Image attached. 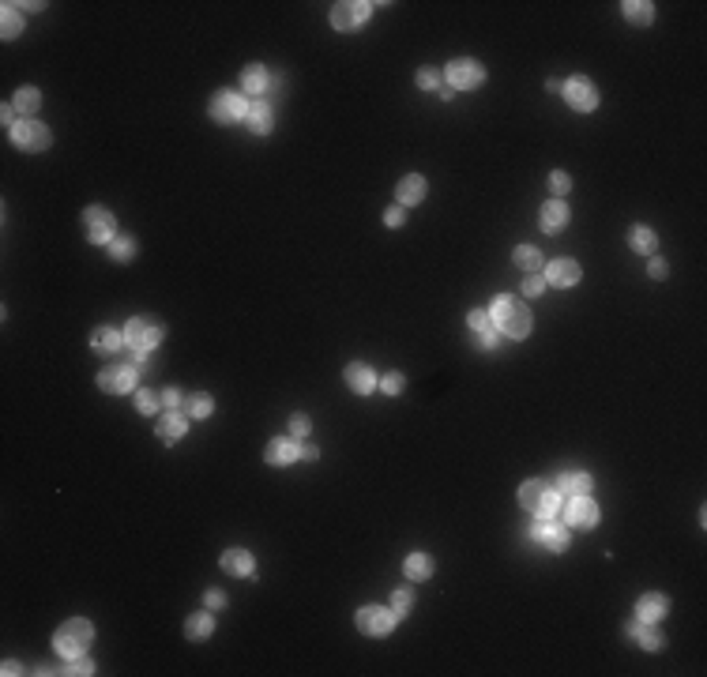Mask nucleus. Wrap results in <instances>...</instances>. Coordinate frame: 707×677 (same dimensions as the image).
<instances>
[{"instance_id":"1","label":"nucleus","mask_w":707,"mask_h":677,"mask_svg":"<svg viewBox=\"0 0 707 677\" xmlns=\"http://www.w3.org/2000/svg\"><path fill=\"white\" fill-rule=\"evenodd\" d=\"M489 316H493L497 331H504L508 338H523L530 331V316H527V309L516 298H497L493 309H489Z\"/></svg>"},{"instance_id":"2","label":"nucleus","mask_w":707,"mask_h":677,"mask_svg":"<svg viewBox=\"0 0 707 677\" xmlns=\"http://www.w3.org/2000/svg\"><path fill=\"white\" fill-rule=\"evenodd\" d=\"M91 636H94L91 621H83V617L64 621V625L57 628V651L64 654V659H83V651H87V643H91Z\"/></svg>"},{"instance_id":"3","label":"nucleus","mask_w":707,"mask_h":677,"mask_svg":"<svg viewBox=\"0 0 707 677\" xmlns=\"http://www.w3.org/2000/svg\"><path fill=\"white\" fill-rule=\"evenodd\" d=\"M519 500H523V508L535 512V516H553L557 505H561V493H557V489H549L546 482H523Z\"/></svg>"},{"instance_id":"4","label":"nucleus","mask_w":707,"mask_h":677,"mask_svg":"<svg viewBox=\"0 0 707 677\" xmlns=\"http://www.w3.org/2000/svg\"><path fill=\"white\" fill-rule=\"evenodd\" d=\"M125 343L136 346V350H155L162 343V324L158 320H147V316H132L125 327Z\"/></svg>"},{"instance_id":"5","label":"nucleus","mask_w":707,"mask_h":677,"mask_svg":"<svg viewBox=\"0 0 707 677\" xmlns=\"http://www.w3.org/2000/svg\"><path fill=\"white\" fill-rule=\"evenodd\" d=\"M211 117L215 121H222V125H234V121H245L248 117V102L241 94H234V91H219L211 98Z\"/></svg>"},{"instance_id":"6","label":"nucleus","mask_w":707,"mask_h":677,"mask_svg":"<svg viewBox=\"0 0 707 677\" xmlns=\"http://www.w3.org/2000/svg\"><path fill=\"white\" fill-rule=\"evenodd\" d=\"M485 80V68L478 61H452L448 64V87L452 91H474V87H482Z\"/></svg>"},{"instance_id":"7","label":"nucleus","mask_w":707,"mask_h":677,"mask_svg":"<svg viewBox=\"0 0 707 677\" xmlns=\"http://www.w3.org/2000/svg\"><path fill=\"white\" fill-rule=\"evenodd\" d=\"M83 230L94 245H110L113 241V215L106 207H87L83 211Z\"/></svg>"},{"instance_id":"8","label":"nucleus","mask_w":707,"mask_h":677,"mask_svg":"<svg viewBox=\"0 0 707 677\" xmlns=\"http://www.w3.org/2000/svg\"><path fill=\"white\" fill-rule=\"evenodd\" d=\"M12 144L19 151H46L49 147V128L38 121H19L12 125Z\"/></svg>"},{"instance_id":"9","label":"nucleus","mask_w":707,"mask_h":677,"mask_svg":"<svg viewBox=\"0 0 707 677\" xmlns=\"http://www.w3.org/2000/svg\"><path fill=\"white\" fill-rule=\"evenodd\" d=\"M357 628L365 636H388L395 628V609H380V606H365L357 609Z\"/></svg>"},{"instance_id":"10","label":"nucleus","mask_w":707,"mask_h":677,"mask_svg":"<svg viewBox=\"0 0 707 677\" xmlns=\"http://www.w3.org/2000/svg\"><path fill=\"white\" fill-rule=\"evenodd\" d=\"M369 19V4L365 0H343V4L331 8V27L335 30H354Z\"/></svg>"},{"instance_id":"11","label":"nucleus","mask_w":707,"mask_h":677,"mask_svg":"<svg viewBox=\"0 0 707 677\" xmlns=\"http://www.w3.org/2000/svg\"><path fill=\"white\" fill-rule=\"evenodd\" d=\"M561 91H564V102H568L572 109H580V113H587V109L598 106L594 87H591V80H583V75H572V80L561 87Z\"/></svg>"},{"instance_id":"12","label":"nucleus","mask_w":707,"mask_h":677,"mask_svg":"<svg viewBox=\"0 0 707 677\" xmlns=\"http://www.w3.org/2000/svg\"><path fill=\"white\" fill-rule=\"evenodd\" d=\"M535 538L546 545V550H553V553L568 550V531H564L561 523H553V516H538V523H535Z\"/></svg>"},{"instance_id":"13","label":"nucleus","mask_w":707,"mask_h":677,"mask_svg":"<svg viewBox=\"0 0 707 677\" xmlns=\"http://www.w3.org/2000/svg\"><path fill=\"white\" fill-rule=\"evenodd\" d=\"M136 384V369L132 365H110V369H102V373H98V388H102V391H113V396H117V391H128V388H132Z\"/></svg>"},{"instance_id":"14","label":"nucleus","mask_w":707,"mask_h":677,"mask_svg":"<svg viewBox=\"0 0 707 677\" xmlns=\"http://www.w3.org/2000/svg\"><path fill=\"white\" fill-rule=\"evenodd\" d=\"M564 519H568L572 527H594V523H598V508H594V500H587V497H572V505H568V512H564Z\"/></svg>"},{"instance_id":"15","label":"nucleus","mask_w":707,"mask_h":677,"mask_svg":"<svg viewBox=\"0 0 707 677\" xmlns=\"http://www.w3.org/2000/svg\"><path fill=\"white\" fill-rule=\"evenodd\" d=\"M546 279L553 286H575V282H580V264H575V260H553L546 267Z\"/></svg>"},{"instance_id":"16","label":"nucleus","mask_w":707,"mask_h":677,"mask_svg":"<svg viewBox=\"0 0 707 677\" xmlns=\"http://www.w3.org/2000/svg\"><path fill=\"white\" fill-rule=\"evenodd\" d=\"M466 324H471V331L478 335V346H485V350H489V346L497 343V327H493V316H489L485 309H474V312H471V320H466Z\"/></svg>"},{"instance_id":"17","label":"nucleus","mask_w":707,"mask_h":677,"mask_svg":"<svg viewBox=\"0 0 707 677\" xmlns=\"http://www.w3.org/2000/svg\"><path fill=\"white\" fill-rule=\"evenodd\" d=\"M346 384H350L357 396H369V391L376 388V377H373V369H369V365L354 362V365H346Z\"/></svg>"},{"instance_id":"18","label":"nucleus","mask_w":707,"mask_h":677,"mask_svg":"<svg viewBox=\"0 0 707 677\" xmlns=\"http://www.w3.org/2000/svg\"><path fill=\"white\" fill-rule=\"evenodd\" d=\"M91 346L98 354H117V350H125V335L113 331V327H98L91 335Z\"/></svg>"},{"instance_id":"19","label":"nucleus","mask_w":707,"mask_h":677,"mask_svg":"<svg viewBox=\"0 0 707 677\" xmlns=\"http://www.w3.org/2000/svg\"><path fill=\"white\" fill-rule=\"evenodd\" d=\"M564 222H568V207H564L561 200H549L546 207H542V230L546 234L564 230Z\"/></svg>"},{"instance_id":"20","label":"nucleus","mask_w":707,"mask_h":677,"mask_svg":"<svg viewBox=\"0 0 707 677\" xmlns=\"http://www.w3.org/2000/svg\"><path fill=\"white\" fill-rule=\"evenodd\" d=\"M293 460H298V444L286 441V436H279V441L267 444V463H271V467H286V463H293Z\"/></svg>"},{"instance_id":"21","label":"nucleus","mask_w":707,"mask_h":677,"mask_svg":"<svg viewBox=\"0 0 707 677\" xmlns=\"http://www.w3.org/2000/svg\"><path fill=\"white\" fill-rule=\"evenodd\" d=\"M666 595H644L639 598V606H636V617L644 621V625H651V621H658L662 614H666Z\"/></svg>"},{"instance_id":"22","label":"nucleus","mask_w":707,"mask_h":677,"mask_svg":"<svg viewBox=\"0 0 707 677\" xmlns=\"http://www.w3.org/2000/svg\"><path fill=\"white\" fill-rule=\"evenodd\" d=\"M587 489H591V478H587L583 471H568L557 478V493H568V497H583Z\"/></svg>"},{"instance_id":"23","label":"nucleus","mask_w":707,"mask_h":677,"mask_svg":"<svg viewBox=\"0 0 707 677\" xmlns=\"http://www.w3.org/2000/svg\"><path fill=\"white\" fill-rule=\"evenodd\" d=\"M222 569L230 576H248L253 572V557H248V550H226L222 553Z\"/></svg>"},{"instance_id":"24","label":"nucleus","mask_w":707,"mask_h":677,"mask_svg":"<svg viewBox=\"0 0 707 677\" xmlns=\"http://www.w3.org/2000/svg\"><path fill=\"white\" fill-rule=\"evenodd\" d=\"M399 203H418L421 196H426V177H418V173H410V177L399 181Z\"/></svg>"},{"instance_id":"25","label":"nucleus","mask_w":707,"mask_h":677,"mask_svg":"<svg viewBox=\"0 0 707 677\" xmlns=\"http://www.w3.org/2000/svg\"><path fill=\"white\" fill-rule=\"evenodd\" d=\"M625 19H632L636 27H647L651 19H655V8H651L647 0H628V4H625Z\"/></svg>"},{"instance_id":"26","label":"nucleus","mask_w":707,"mask_h":677,"mask_svg":"<svg viewBox=\"0 0 707 677\" xmlns=\"http://www.w3.org/2000/svg\"><path fill=\"white\" fill-rule=\"evenodd\" d=\"M245 121H248V128H253V132L264 136V132H271V109H267L264 102L248 106V117H245Z\"/></svg>"},{"instance_id":"27","label":"nucleus","mask_w":707,"mask_h":677,"mask_svg":"<svg viewBox=\"0 0 707 677\" xmlns=\"http://www.w3.org/2000/svg\"><path fill=\"white\" fill-rule=\"evenodd\" d=\"M158 436H162L166 444L181 441V436H184V418H181V414H166V418H162V425H158Z\"/></svg>"},{"instance_id":"28","label":"nucleus","mask_w":707,"mask_h":677,"mask_svg":"<svg viewBox=\"0 0 707 677\" xmlns=\"http://www.w3.org/2000/svg\"><path fill=\"white\" fill-rule=\"evenodd\" d=\"M211 617L208 614H192L189 621H184V632H189V640H208L211 636Z\"/></svg>"},{"instance_id":"29","label":"nucleus","mask_w":707,"mask_h":677,"mask_svg":"<svg viewBox=\"0 0 707 677\" xmlns=\"http://www.w3.org/2000/svg\"><path fill=\"white\" fill-rule=\"evenodd\" d=\"M516 264L523 267V271H530V275H538V267H542V253L535 245H519L516 248Z\"/></svg>"},{"instance_id":"30","label":"nucleus","mask_w":707,"mask_h":677,"mask_svg":"<svg viewBox=\"0 0 707 677\" xmlns=\"http://www.w3.org/2000/svg\"><path fill=\"white\" fill-rule=\"evenodd\" d=\"M628 245H632L636 253H655V230H647V226H632Z\"/></svg>"},{"instance_id":"31","label":"nucleus","mask_w":707,"mask_h":677,"mask_svg":"<svg viewBox=\"0 0 707 677\" xmlns=\"http://www.w3.org/2000/svg\"><path fill=\"white\" fill-rule=\"evenodd\" d=\"M267 83H271V80H267V72L260 68V64H253V68H245V75H241V87H245L248 94H260Z\"/></svg>"},{"instance_id":"32","label":"nucleus","mask_w":707,"mask_h":677,"mask_svg":"<svg viewBox=\"0 0 707 677\" xmlns=\"http://www.w3.org/2000/svg\"><path fill=\"white\" fill-rule=\"evenodd\" d=\"M407 576H410V580H429V576H433V561H429L426 553L407 557Z\"/></svg>"},{"instance_id":"33","label":"nucleus","mask_w":707,"mask_h":677,"mask_svg":"<svg viewBox=\"0 0 707 677\" xmlns=\"http://www.w3.org/2000/svg\"><path fill=\"white\" fill-rule=\"evenodd\" d=\"M38 106H42V94L34 91V87H19L15 91V109L19 113H38Z\"/></svg>"},{"instance_id":"34","label":"nucleus","mask_w":707,"mask_h":677,"mask_svg":"<svg viewBox=\"0 0 707 677\" xmlns=\"http://www.w3.org/2000/svg\"><path fill=\"white\" fill-rule=\"evenodd\" d=\"M0 30H4V38H15L19 30H23V15L15 12V4H4V19H0Z\"/></svg>"},{"instance_id":"35","label":"nucleus","mask_w":707,"mask_h":677,"mask_svg":"<svg viewBox=\"0 0 707 677\" xmlns=\"http://www.w3.org/2000/svg\"><path fill=\"white\" fill-rule=\"evenodd\" d=\"M110 256L121 260V264H125V260H132L136 256V241H132V237H113V241H110Z\"/></svg>"},{"instance_id":"36","label":"nucleus","mask_w":707,"mask_h":677,"mask_svg":"<svg viewBox=\"0 0 707 677\" xmlns=\"http://www.w3.org/2000/svg\"><path fill=\"white\" fill-rule=\"evenodd\" d=\"M184 410H189L192 418H208V414L215 410V403H211V396H192L189 403H184Z\"/></svg>"},{"instance_id":"37","label":"nucleus","mask_w":707,"mask_h":677,"mask_svg":"<svg viewBox=\"0 0 707 677\" xmlns=\"http://www.w3.org/2000/svg\"><path fill=\"white\" fill-rule=\"evenodd\" d=\"M158 403H162V396H155V391H136V410L139 414H155Z\"/></svg>"},{"instance_id":"38","label":"nucleus","mask_w":707,"mask_h":677,"mask_svg":"<svg viewBox=\"0 0 707 677\" xmlns=\"http://www.w3.org/2000/svg\"><path fill=\"white\" fill-rule=\"evenodd\" d=\"M636 636H639V647H644V651H658V647H662V636H658L655 628H644V625H639Z\"/></svg>"},{"instance_id":"39","label":"nucleus","mask_w":707,"mask_h":677,"mask_svg":"<svg viewBox=\"0 0 707 677\" xmlns=\"http://www.w3.org/2000/svg\"><path fill=\"white\" fill-rule=\"evenodd\" d=\"M418 87H421V91H437V87H444V80H440V72L421 68V72H418Z\"/></svg>"},{"instance_id":"40","label":"nucleus","mask_w":707,"mask_h":677,"mask_svg":"<svg viewBox=\"0 0 707 677\" xmlns=\"http://www.w3.org/2000/svg\"><path fill=\"white\" fill-rule=\"evenodd\" d=\"M410 606H414V595H410V591H395V595H391V609H395V617L407 614Z\"/></svg>"},{"instance_id":"41","label":"nucleus","mask_w":707,"mask_h":677,"mask_svg":"<svg viewBox=\"0 0 707 677\" xmlns=\"http://www.w3.org/2000/svg\"><path fill=\"white\" fill-rule=\"evenodd\" d=\"M380 388H384V396H399V391H402V377L399 373H388L384 380H380Z\"/></svg>"},{"instance_id":"42","label":"nucleus","mask_w":707,"mask_h":677,"mask_svg":"<svg viewBox=\"0 0 707 677\" xmlns=\"http://www.w3.org/2000/svg\"><path fill=\"white\" fill-rule=\"evenodd\" d=\"M290 433L298 436V441H301V436H309V418H305V414H293V418H290Z\"/></svg>"},{"instance_id":"43","label":"nucleus","mask_w":707,"mask_h":677,"mask_svg":"<svg viewBox=\"0 0 707 677\" xmlns=\"http://www.w3.org/2000/svg\"><path fill=\"white\" fill-rule=\"evenodd\" d=\"M572 189V181H568V173H553L549 177V192H557V196H564Z\"/></svg>"},{"instance_id":"44","label":"nucleus","mask_w":707,"mask_h":677,"mask_svg":"<svg viewBox=\"0 0 707 677\" xmlns=\"http://www.w3.org/2000/svg\"><path fill=\"white\" fill-rule=\"evenodd\" d=\"M542 290H546V279H538V275L523 279V293H527V298H538Z\"/></svg>"},{"instance_id":"45","label":"nucleus","mask_w":707,"mask_h":677,"mask_svg":"<svg viewBox=\"0 0 707 677\" xmlns=\"http://www.w3.org/2000/svg\"><path fill=\"white\" fill-rule=\"evenodd\" d=\"M666 271H670V267H666V260H658V256H655V260H651V267H647V275H651V279H666Z\"/></svg>"},{"instance_id":"46","label":"nucleus","mask_w":707,"mask_h":677,"mask_svg":"<svg viewBox=\"0 0 707 677\" xmlns=\"http://www.w3.org/2000/svg\"><path fill=\"white\" fill-rule=\"evenodd\" d=\"M181 399H184V396H181L177 388H166V391H162V403H166L170 410H173V407H181Z\"/></svg>"},{"instance_id":"47","label":"nucleus","mask_w":707,"mask_h":677,"mask_svg":"<svg viewBox=\"0 0 707 677\" xmlns=\"http://www.w3.org/2000/svg\"><path fill=\"white\" fill-rule=\"evenodd\" d=\"M203 602H208L211 609H222L226 606V595L222 591H208V595H203Z\"/></svg>"},{"instance_id":"48","label":"nucleus","mask_w":707,"mask_h":677,"mask_svg":"<svg viewBox=\"0 0 707 677\" xmlns=\"http://www.w3.org/2000/svg\"><path fill=\"white\" fill-rule=\"evenodd\" d=\"M60 673H94V666H91V662H87V659H83V662H72V666H64V670H60Z\"/></svg>"},{"instance_id":"49","label":"nucleus","mask_w":707,"mask_h":677,"mask_svg":"<svg viewBox=\"0 0 707 677\" xmlns=\"http://www.w3.org/2000/svg\"><path fill=\"white\" fill-rule=\"evenodd\" d=\"M384 222L395 230V226H402V207H391V211H384Z\"/></svg>"},{"instance_id":"50","label":"nucleus","mask_w":707,"mask_h":677,"mask_svg":"<svg viewBox=\"0 0 707 677\" xmlns=\"http://www.w3.org/2000/svg\"><path fill=\"white\" fill-rule=\"evenodd\" d=\"M317 455H320V452H317L312 444H301V448H298V460H305V463H312Z\"/></svg>"},{"instance_id":"51","label":"nucleus","mask_w":707,"mask_h":677,"mask_svg":"<svg viewBox=\"0 0 707 677\" xmlns=\"http://www.w3.org/2000/svg\"><path fill=\"white\" fill-rule=\"evenodd\" d=\"M639 625H644L639 617H636V621H628V625H625V636H636V632H639Z\"/></svg>"}]
</instances>
